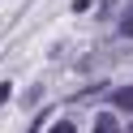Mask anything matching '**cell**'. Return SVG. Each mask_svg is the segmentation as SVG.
<instances>
[{
  "label": "cell",
  "instance_id": "cell-1",
  "mask_svg": "<svg viewBox=\"0 0 133 133\" xmlns=\"http://www.w3.org/2000/svg\"><path fill=\"white\" fill-rule=\"evenodd\" d=\"M112 103L120 107V112H133V86H120V90L112 95Z\"/></svg>",
  "mask_w": 133,
  "mask_h": 133
},
{
  "label": "cell",
  "instance_id": "cell-2",
  "mask_svg": "<svg viewBox=\"0 0 133 133\" xmlns=\"http://www.w3.org/2000/svg\"><path fill=\"white\" fill-rule=\"evenodd\" d=\"M95 133H120V120H116V116H99V120H95Z\"/></svg>",
  "mask_w": 133,
  "mask_h": 133
},
{
  "label": "cell",
  "instance_id": "cell-3",
  "mask_svg": "<svg viewBox=\"0 0 133 133\" xmlns=\"http://www.w3.org/2000/svg\"><path fill=\"white\" fill-rule=\"evenodd\" d=\"M120 39H133V4L124 9V17H120Z\"/></svg>",
  "mask_w": 133,
  "mask_h": 133
},
{
  "label": "cell",
  "instance_id": "cell-4",
  "mask_svg": "<svg viewBox=\"0 0 133 133\" xmlns=\"http://www.w3.org/2000/svg\"><path fill=\"white\" fill-rule=\"evenodd\" d=\"M47 133H77V124H73V120H56Z\"/></svg>",
  "mask_w": 133,
  "mask_h": 133
},
{
  "label": "cell",
  "instance_id": "cell-5",
  "mask_svg": "<svg viewBox=\"0 0 133 133\" xmlns=\"http://www.w3.org/2000/svg\"><path fill=\"white\" fill-rule=\"evenodd\" d=\"M90 9V0H73V13H86Z\"/></svg>",
  "mask_w": 133,
  "mask_h": 133
}]
</instances>
